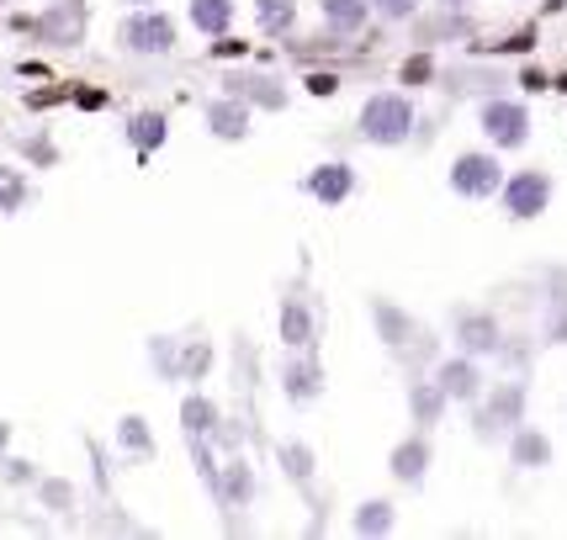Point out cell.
I'll use <instances>...</instances> for the list:
<instances>
[{"mask_svg":"<svg viewBox=\"0 0 567 540\" xmlns=\"http://www.w3.org/2000/svg\"><path fill=\"white\" fill-rule=\"evenodd\" d=\"M414 133H420V106H414V91H403V85L371 91L355 112V138L371 148H403L414 144Z\"/></svg>","mask_w":567,"mask_h":540,"instance_id":"cell-1","label":"cell"},{"mask_svg":"<svg viewBox=\"0 0 567 540\" xmlns=\"http://www.w3.org/2000/svg\"><path fill=\"white\" fill-rule=\"evenodd\" d=\"M530 418V387H525V376H504V382H488V393L472 403V435L483 445H498L509 440V429Z\"/></svg>","mask_w":567,"mask_h":540,"instance_id":"cell-2","label":"cell"},{"mask_svg":"<svg viewBox=\"0 0 567 540\" xmlns=\"http://www.w3.org/2000/svg\"><path fill=\"white\" fill-rule=\"evenodd\" d=\"M112 43H117V53H127V59H171V53L181 49V22H175L165 6L123 11Z\"/></svg>","mask_w":567,"mask_h":540,"instance_id":"cell-3","label":"cell"},{"mask_svg":"<svg viewBox=\"0 0 567 540\" xmlns=\"http://www.w3.org/2000/svg\"><path fill=\"white\" fill-rule=\"evenodd\" d=\"M530 106L509 91H494V96L477 101V133H483V144L498 148V154H519V148L530 144Z\"/></svg>","mask_w":567,"mask_h":540,"instance_id":"cell-4","label":"cell"},{"mask_svg":"<svg viewBox=\"0 0 567 540\" xmlns=\"http://www.w3.org/2000/svg\"><path fill=\"white\" fill-rule=\"evenodd\" d=\"M504 154L498 148H462L456 159H451V170H445V186H451V197L462 201H498V186H504Z\"/></svg>","mask_w":567,"mask_h":540,"instance_id":"cell-5","label":"cell"},{"mask_svg":"<svg viewBox=\"0 0 567 540\" xmlns=\"http://www.w3.org/2000/svg\"><path fill=\"white\" fill-rule=\"evenodd\" d=\"M557 201V180L542 165H525V170H509L504 186H498V212L509 222H536L542 212H551Z\"/></svg>","mask_w":567,"mask_h":540,"instance_id":"cell-6","label":"cell"},{"mask_svg":"<svg viewBox=\"0 0 567 540\" xmlns=\"http://www.w3.org/2000/svg\"><path fill=\"white\" fill-rule=\"evenodd\" d=\"M430 376L445 387V397L456 403V408H472L477 397L488 393V361H477V355H467V350H451V355H441L435 366H430Z\"/></svg>","mask_w":567,"mask_h":540,"instance_id":"cell-7","label":"cell"},{"mask_svg":"<svg viewBox=\"0 0 567 540\" xmlns=\"http://www.w3.org/2000/svg\"><path fill=\"white\" fill-rule=\"evenodd\" d=\"M276 387L292 408H313L323 397V361L313 350H287L281 366H276Z\"/></svg>","mask_w":567,"mask_h":540,"instance_id":"cell-8","label":"cell"},{"mask_svg":"<svg viewBox=\"0 0 567 540\" xmlns=\"http://www.w3.org/2000/svg\"><path fill=\"white\" fill-rule=\"evenodd\" d=\"M451 344L477 355V361H494L498 344H504V323H498L488 308H456V313H451Z\"/></svg>","mask_w":567,"mask_h":540,"instance_id":"cell-9","label":"cell"},{"mask_svg":"<svg viewBox=\"0 0 567 540\" xmlns=\"http://www.w3.org/2000/svg\"><path fill=\"white\" fill-rule=\"evenodd\" d=\"M223 91L228 96L249 101L255 112H287L292 106V91H287V80L271 70H228L223 74Z\"/></svg>","mask_w":567,"mask_h":540,"instance_id":"cell-10","label":"cell"},{"mask_svg":"<svg viewBox=\"0 0 567 540\" xmlns=\"http://www.w3.org/2000/svg\"><path fill=\"white\" fill-rule=\"evenodd\" d=\"M355 191H361V170L350 159H319L302 175V197H313L319 207H346Z\"/></svg>","mask_w":567,"mask_h":540,"instance_id":"cell-11","label":"cell"},{"mask_svg":"<svg viewBox=\"0 0 567 540\" xmlns=\"http://www.w3.org/2000/svg\"><path fill=\"white\" fill-rule=\"evenodd\" d=\"M202 127H207L218 144H245L249 133H255V106L239 96H228V91H218V96L202 101Z\"/></svg>","mask_w":567,"mask_h":540,"instance_id":"cell-12","label":"cell"},{"mask_svg":"<svg viewBox=\"0 0 567 540\" xmlns=\"http://www.w3.org/2000/svg\"><path fill=\"white\" fill-rule=\"evenodd\" d=\"M435 467V445H430V429H414L388 450V477L398 488H424V477Z\"/></svg>","mask_w":567,"mask_h":540,"instance_id":"cell-13","label":"cell"},{"mask_svg":"<svg viewBox=\"0 0 567 540\" xmlns=\"http://www.w3.org/2000/svg\"><path fill=\"white\" fill-rule=\"evenodd\" d=\"M32 32L43 43H59V49H80L85 43V0H49L32 17Z\"/></svg>","mask_w":567,"mask_h":540,"instance_id":"cell-14","label":"cell"},{"mask_svg":"<svg viewBox=\"0 0 567 540\" xmlns=\"http://www.w3.org/2000/svg\"><path fill=\"white\" fill-rule=\"evenodd\" d=\"M276 340H281V350H319V313L308 297L276 302Z\"/></svg>","mask_w":567,"mask_h":540,"instance_id":"cell-15","label":"cell"},{"mask_svg":"<svg viewBox=\"0 0 567 540\" xmlns=\"http://www.w3.org/2000/svg\"><path fill=\"white\" fill-rule=\"evenodd\" d=\"M403 403H409V424H414V429H441L445 414L456 408V403L445 397L441 382H435V376H424V371H414V376H409Z\"/></svg>","mask_w":567,"mask_h":540,"instance_id":"cell-16","label":"cell"},{"mask_svg":"<svg viewBox=\"0 0 567 540\" xmlns=\"http://www.w3.org/2000/svg\"><path fill=\"white\" fill-rule=\"evenodd\" d=\"M213 492H218L223 509H249V503H255L260 482H255V461H249L245 450H228V456L218 461V482H213Z\"/></svg>","mask_w":567,"mask_h":540,"instance_id":"cell-17","label":"cell"},{"mask_svg":"<svg viewBox=\"0 0 567 540\" xmlns=\"http://www.w3.org/2000/svg\"><path fill=\"white\" fill-rule=\"evenodd\" d=\"M504 445H509V467H515V471H546L551 461H557V445H551V435H546L542 424H530V418H525V424H515Z\"/></svg>","mask_w":567,"mask_h":540,"instance_id":"cell-18","label":"cell"},{"mask_svg":"<svg viewBox=\"0 0 567 540\" xmlns=\"http://www.w3.org/2000/svg\"><path fill=\"white\" fill-rule=\"evenodd\" d=\"M371 323H377V340L388 344V355H398L403 344L420 334V319L409 308H398L393 297H371Z\"/></svg>","mask_w":567,"mask_h":540,"instance_id":"cell-19","label":"cell"},{"mask_svg":"<svg viewBox=\"0 0 567 540\" xmlns=\"http://www.w3.org/2000/svg\"><path fill=\"white\" fill-rule=\"evenodd\" d=\"M127 148L138 154V159H148V154H159V148L171 144V112H159V106H144V112H133L123 127Z\"/></svg>","mask_w":567,"mask_h":540,"instance_id":"cell-20","label":"cell"},{"mask_svg":"<svg viewBox=\"0 0 567 540\" xmlns=\"http://www.w3.org/2000/svg\"><path fill=\"white\" fill-rule=\"evenodd\" d=\"M319 22L334 38H361L377 22V11H371V0H319Z\"/></svg>","mask_w":567,"mask_h":540,"instance_id":"cell-21","label":"cell"},{"mask_svg":"<svg viewBox=\"0 0 567 540\" xmlns=\"http://www.w3.org/2000/svg\"><path fill=\"white\" fill-rule=\"evenodd\" d=\"M297 22H302V0H255V32L260 38L287 43V38H297Z\"/></svg>","mask_w":567,"mask_h":540,"instance_id":"cell-22","label":"cell"},{"mask_svg":"<svg viewBox=\"0 0 567 540\" xmlns=\"http://www.w3.org/2000/svg\"><path fill=\"white\" fill-rule=\"evenodd\" d=\"M239 22V0H186V27L197 38H223Z\"/></svg>","mask_w":567,"mask_h":540,"instance_id":"cell-23","label":"cell"},{"mask_svg":"<svg viewBox=\"0 0 567 540\" xmlns=\"http://www.w3.org/2000/svg\"><path fill=\"white\" fill-rule=\"evenodd\" d=\"M218 424H223V408L202 393V387H192V393L181 397V435H186V440H213Z\"/></svg>","mask_w":567,"mask_h":540,"instance_id":"cell-24","label":"cell"},{"mask_svg":"<svg viewBox=\"0 0 567 540\" xmlns=\"http://www.w3.org/2000/svg\"><path fill=\"white\" fill-rule=\"evenodd\" d=\"M398 530V503L393 498H361L355 509H350V536L361 540H382Z\"/></svg>","mask_w":567,"mask_h":540,"instance_id":"cell-25","label":"cell"},{"mask_svg":"<svg viewBox=\"0 0 567 540\" xmlns=\"http://www.w3.org/2000/svg\"><path fill=\"white\" fill-rule=\"evenodd\" d=\"M276 467L281 477L292 482V488H313V477H319V456H313V445L308 440H276Z\"/></svg>","mask_w":567,"mask_h":540,"instance_id":"cell-26","label":"cell"},{"mask_svg":"<svg viewBox=\"0 0 567 540\" xmlns=\"http://www.w3.org/2000/svg\"><path fill=\"white\" fill-rule=\"evenodd\" d=\"M213 371V344L207 340H175V371L171 382H186V387H202Z\"/></svg>","mask_w":567,"mask_h":540,"instance_id":"cell-27","label":"cell"},{"mask_svg":"<svg viewBox=\"0 0 567 540\" xmlns=\"http://www.w3.org/2000/svg\"><path fill=\"white\" fill-rule=\"evenodd\" d=\"M32 207V180H27V165H0V218H17Z\"/></svg>","mask_w":567,"mask_h":540,"instance_id":"cell-28","label":"cell"},{"mask_svg":"<svg viewBox=\"0 0 567 540\" xmlns=\"http://www.w3.org/2000/svg\"><path fill=\"white\" fill-rule=\"evenodd\" d=\"M117 445H123L133 461H154V450H159V445H154V429H148L138 414H123V418H117Z\"/></svg>","mask_w":567,"mask_h":540,"instance_id":"cell-29","label":"cell"},{"mask_svg":"<svg viewBox=\"0 0 567 540\" xmlns=\"http://www.w3.org/2000/svg\"><path fill=\"white\" fill-rule=\"evenodd\" d=\"M435 80H441V64H435L430 49H414L398 64V85H403V91H424V85H435Z\"/></svg>","mask_w":567,"mask_h":540,"instance_id":"cell-30","label":"cell"},{"mask_svg":"<svg viewBox=\"0 0 567 540\" xmlns=\"http://www.w3.org/2000/svg\"><path fill=\"white\" fill-rule=\"evenodd\" d=\"M38 503H43L49 515H70L74 509V482H64V477H38Z\"/></svg>","mask_w":567,"mask_h":540,"instance_id":"cell-31","label":"cell"},{"mask_svg":"<svg viewBox=\"0 0 567 540\" xmlns=\"http://www.w3.org/2000/svg\"><path fill=\"white\" fill-rule=\"evenodd\" d=\"M340 85H346V74L340 70H313V64H308V70H302V91H308V96L313 101H329V96H340Z\"/></svg>","mask_w":567,"mask_h":540,"instance_id":"cell-32","label":"cell"},{"mask_svg":"<svg viewBox=\"0 0 567 540\" xmlns=\"http://www.w3.org/2000/svg\"><path fill=\"white\" fill-rule=\"evenodd\" d=\"M371 11L382 27H409L424 11V0H371Z\"/></svg>","mask_w":567,"mask_h":540,"instance_id":"cell-33","label":"cell"},{"mask_svg":"<svg viewBox=\"0 0 567 540\" xmlns=\"http://www.w3.org/2000/svg\"><path fill=\"white\" fill-rule=\"evenodd\" d=\"M0 477H6L11 488H38V477H43V471L32 467V461H17V456L6 450V456H0Z\"/></svg>","mask_w":567,"mask_h":540,"instance_id":"cell-34","label":"cell"},{"mask_svg":"<svg viewBox=\"0 0 567 540\" xmlns=\"http://www.w3.org/2000/svg\"><path fill=\"white\" fill-rule=\"evenodd\" d=\"M207 53H213V59H223V64H228V59H234V64H245L249 43L239 38V32H223V38H213V49H207Z\"/></svg>","mask_w":567,"mask_h":540,"instance_id":"cell-35","label":"cell"},{"mask_svg":"<svg viewBox=\"0 0 567 540\" xmlns=\"http://www.w3.org/2000/svg\"><path fill=\"white\" fill-rule=\"evenodd\" d=\"M70 101L80 112H106V106H112V91H101V85H70Z\"/></svg>","mask_w":567,"mask_h":540,"instance_id":"cell-36","label":"cell"},{"mask_svg":"<svg viewBox=\"0 0 567 540\" xmlns=\"http://www.w3.org/2000/svg\"><path fill=\"white\" fill-rule=\"evenodd\" d=\"M515 85H519V91H530V96H536V91H551V74L536 70V64H525V70L515 74Z\"/></svg>","mask_w":567,"mask_h":540,"instance_id":"cell-37","label":"cell"},{"mask_svg":"<svg viewBox=\"0 0 567 540\" xmlns=\"http://www.w3.org/2000/svg\"><path fill=\"white\" fill-rule=\"evenodd\" d=\"M59 101H70V85H53V91H32V96H27V106H32V112H49V106H59Z\"/></svg>","mask_w":567,"mask_h":540,"instance_id":"cell-38","label":"cell"},{"mask_svg":"<svg viewBox=\"0 0 567 540\" xmlns=\"http://www.w3.org/2000/svg\"><path fill=\"white\" fill-rule=\"evenodd\" d=\"M27 159H32V165H49L53 144H49V138H27V144H22V165H27Z\"/></svg>","mask_w":567,"mask_h":540,"instance_id":"cell-39","label":"cell"},{"mask_svg":"<svg viewBox=\"0 0 567 540\" xmlns=\"http://www.w3.org/2000/svg\"><path fill=\"white\" fill-rule=\"evenodd\" d=\"M11 435H17V424H11V418H0V456L11 450Z\"/></svg>","mask_w":567,"mask_h":540,"instance_id":"cell-40","label":"cell"},{"mask_svg":"<svg viewBox=\"0 0 567 540\" xmlns=\"http://www.w3.org/2000/svg\"><path fill=\"white\" fill-rule=\"evenodd\" d=\"M567 0H542V17H563Z\"/></svg>","mask_w":567,"mask_h":540,"instance_id":"cell-41","label":"cell"},{"mask_svg":"<svg viewBox=\"0 0 567 540\" xmlns=\"http://www.w3.org/2000/svg\"><path fill=\"white\" fill-rule=\"evenodd\" d=\"M123 11H144V6H159V0H117Z\"/></svg>","mask_w":567,"mask_h":540,"instance_id":"cell-42","label":"cell"},{"mask_svg":"<svg viewBox=\"0 0 567 540\" xmlns=\"http://www.w3.org/2000/svg\"><path fill=\"white\" fill-rule=\"evenodd\" d=\"M435 6H445V11H467L472 0H435Z\"/></svg>","mask_w":567,"mask_h":540,"instance_id":"cell-43","label":"cell"},{"mask_svg":"<svg viewBox=\"0 0 567 540\" xmlns=\"http://www.w3.org/2000/svg\"><path fill=\"white\" fill-rule=\"evenodd\" d=\"M551 91H563V96H567V70H563V74H551Z\"/></svg>","mask_w":567,"mask_h":540,"instance_id":"cell-44","label":"cell"},{"mask_svg":"<svg viewBox=\"0 0 567 540\" xmlns=\"http://www.w3.org/2000/svg\"><path fill=\"white\" fill-rule=\"evenodd\" d=\"M0 6H11V0H0Z\"/></svg>","mask_w":567,"mask_h":540,"instance_id":"cell-45","label":"cell"}]
</instances>
